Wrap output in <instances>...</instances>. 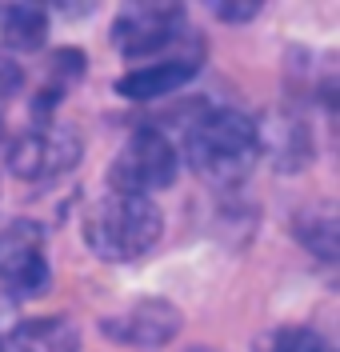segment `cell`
Returning <instances> with one entry per match:
<instances>
[{
	"instance_id": "obj_1",
	"label": "cell",
	"mask_w": 340,
	"mask_h": 352,
	"mask_svg": "<svg viewBox=\"0 0 340 352\" xmlns=\"http://www.w3.org/2000/svg\"><path fill=\"white\" fill-rule=\"evenodd\" d=\"M256 160H260L256 120L240 109H204L184 129V164L216 188L240 184Z\"/></svg>"
},
{
	"instance_id": "obj_2",
	"label": "cell",
	"mask_w": 340,
	"mask_h": 352,
	"mask_svg": "<svg viewBox=\"0 0 340 352\" xmlns=\"http://www.w3.org/2000/svg\"><path fill=\"white\" fill-rule=\"evenodd\" d=\"M80 236L92 256L109 264L140 261L148 256L164 236V217L148 197H124V192H104L89 204Z\"/></svg>"
},
{
	"instance_id": "obj_3",
	"label": "cell",
	"mask_w": 340,
	"mask_h": 352,
	"mask_svg": "<svg viewBox=\"0 0 340 352\" xmlns=\"http://www.w3.org/2000/svg\"><path fill=\"white\" fill-rule=\"evenodd\" d=\"M181 173V153L160 129H136L124 148L109 160V192L148 197L168 188Z\"/></svg>"
},
{
	"instance_id": "obj_4",
	"label": "cell",
	"mask_w": 340,
	"mask_h": 352,
	"mask_svg": "<svg viewBox=\"0 0 340 352\" xmlns=\"http://www.w3.org/2000/svg\"><path fill=\"white\" fill-rule=\"evenodd\" d=\"M84 156V140L72 124H36L8 144V173L21 180H56Z\"/></svg>"
},
{
	"instance_id": "obj_5",
	"label": "cell",
	"mask_w": 340,
	"mask_h": 352,
	"mask_svg": "<svg viewBox=\"0 0 340 352\" xmlns=\"http://www.w3.org/2000/svg\"><path fill=\"white\" fill-rule=\"evenodd\" d=\"M184 32V4L152 0V4H124L113 21V48L128 60L157 56Z\"/></svg>"
},
{
	"instance_id": "obj_6",
	"label": "cell",
	"mask_w": 340,
	"mask_h": 352,
	"mask_svg": "<svg viewBox=\"0 0 340 352\" xmlns=\"http://www.w3.org/2000/svg\"><path fill=\"white\" fill-rule=\"evenodd\" d=\"M184 329V316L177 305H168L164 296H140L136 305L100 316L104 340L124 344V349H164L172 344Z\"/></svg>"
},
{
	"instance_id": "obj_7",
	"label": "cell",
	"mask_w": 340,
	"mask_h": 352,
	"mask_svg": "<svg viewBox=\"0 0 340 352\" xmlns=\"http://www.w3.org/2000/svg\"><path fill=\"white\" fill-rule=\"evenodd\" d=\"M48 285L45 236L36 224H8L0 232V288L12 296H36Z\"/></svg>"
},
{
	"instance_id": "obj_8",
	"label": "cell",
	"mask_w": 340,
	"mask_h": 352,
	"mask_svg": "<svg viewBox=\"0 0 340 352\" xmlns=\"http://www.w3.org/2000/svg\"><path fill=\"white\" fill-rule=\"evenodd\" d=\"M256 136H260V153H269L280 173H296L313 160V132L293 112L269 116L264 124H256Z\"/></svg>"
},
{
	"instance_id": "obj_9",
	"label": "cell",
	"mask_w": 340,
	"mask_h": 352,
	"mask_svg": "<svg viewBox=\"0 0 340 352\" xmlns=\"http://www.w3.org/2000/svg\"><path fill=\"white\" fill-rule=\"evenodd\" d=\"M196 72H201V52L172 56V60H157V65H144L136 72H128V76H120L116 92L128 96V100H157V96H168V92L184 88Z\"/></svg>"
},
{
	"instance_id": "obj_10",
	"label": "cell",
	"mask_w": 340,
	"mask_h": 352,
	"mask_svg": "<svg viewBox=\"0 0 340 352\" xmlns=\"http://www.w3.org/2000/svg\"><path fill=\"white\" fill-rule=\"evenodd\" d=\"M0 352H80V329L60 312L28 316L8 336H0Z\"/></svg>"
},
{
	"instance_id": "obj_11",
	"label": "cell",
	"mask_w": 340,
	"mask_h": 352,
	"mask_svg": "<svg viewBox=\"0 0 340 352\" xmlns=\"http://www.w3.org/2000/svg\"><path fill=\"white\" fill-rule=\"evenodd\" d=\"M293 232L317 261L332 264L340 256V224H337V208L332 204H308L304 212H296Z\"/></svg>"
},
{
	"instance_id": "obj_12",
	"label": "cell",
	"mask_w": 340,
	"mask_h": 352,
	"mask_svg": "<svg viewBox=\"0 0 340 352\" xmlns=\"http://www.w3.org/2000/svg\"><path fill=\"white\" fill-rule=\"evenodd\" d=\"M48 36L45 4H4L0 8V41L16 52H36Z\"/></svg>"
},
{
	"instance_id": "obj_13",
	"label": "cell",
	"mask_w": 340,
	"mask_h": 352,
	"mask_svg": "<svg viewBox=\"0 0 340 352\" xmlns=\"http://www.w3.org/2000/svg\"><path fill=\"white\" fill-rule=\"evenodd\" d=\"M260 352H332V344L304 324H284L260 340Z\"/></svg>"
},
{
	"instance_id": "obj_14",
	"label": "cell",
	"mask_w": 340,
	"mask_h": 352,
	"mask_svg": "<svg viewBox=\"0 0 340 352\" xmlns=\"http://www.w3.org/2000/svg\"><path fill=\"white\" fill-rule=\"evenodd\" d=\"M24 88V72H21V65L12 60V56H4L0 52V104H8L16 92Z\"/></svg>"
},
{
	"instance_id": "obj_15",
	"label": "cell",
	"mask_w": 340,
	"mask_h": 352,
	"mask_svg": "<svg viewBox=\"0 0 340 352\" xmlns=\"http://www.w3.org/2000/svg\"><path fill=\"white\" fill-rule=\"evenodd\" d=\"M212 12H216V21L225 24H245V21H256V12H264V4L260 0H249V4H212Z\"/></svg>"
}]
</instances>
